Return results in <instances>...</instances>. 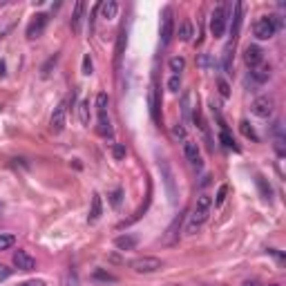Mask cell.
Segmentation results:
<instances>
[{"instance_id":"obj_40","label":"cell","mask_w":286,"mask_h":286,"mask_svg":"<svg viewBox=\"0 0 286 286\" xmlns=\"http://www.w3.org/2000/svg\"><path fill=\"white\" fill-rule=\"evenodd\" d=\"M18 286H47L43 279H27V282H21Z\"/></svg>"},{"instance_id":"obj_42","label":"cell","mask_w":286,"mask_h":286,"mask_svg":"<svg viewBox=\"0 0 286 286\" xmlns=\"http://www.w3.org/2000/svg\"><path fill=\"white\" fill-rule=\"evenodd\" d=\"M5 74V61H0V76Z\"/></svg>"},{"instance_id":"obj_22","label":"cell","mask_w":286,"mask_h":286,"mask_svg":"<svg viewBox=\"0 0 286 286\" xmlns=\"http://www.w3.org/2000/svg\"><path fill=\"white\" fill-rule=\"evenodd\" d=\"M108 105H110V97L105 92H101L97 97V112H99V117H105V114H108Z\"/></svg>"},{"instance_id":"obj_7","label":"cell","mask_w":286,"mask_h":286,"mask_svg":"<svg viewBox=\"0 0 286 286\" xmlns=\"http://www.w3.org/2000/svg\"><path fill=\"white\" fill-rule=\"evenodd\" d=\"M148 105H150V117H152V121H154V123H161V112H159V108H161V97H159L157 81H154L152 87H150Z\"/></svg>"},{"instance_id":"obj_4","label":"cell","mask_w":286,"mask_h":286,"mask_svg":"<svg viewBox=\"0 0 286 286\" xmlns=\"http://www.w3.org/2000/svg\"><path fill=\"white\" fill-rule=\"evenodd\" d=\"M130 268L134 273H141V275H150V273H157V270L163 268V262L159 257H152V255H143V257H137L130 262Z\"/></svg>"},{"instance_id":"obj_35","label":"cell","mask_w":286,"mask_h":286,"mask_svg":"<svg viewBox=\"0 0 286 286\" xmlns=\"http://www.w3.org/2000/svg\"><path fill=\"white\" fill-rule=\"evenodd\" d=\"M217 87H219V94H222L224 99H228V97H230V85L226 83L224 78H219V81H217Z\"/></svg>"},{"instance_id":"obj_12","label":"cell","mask_w":286,"mask_h":286,"mask_svg":"<svg viewBox=\"0 0 286 286\" xmlns=\"http://www.w3.org/2000/svg\"><path fill=\"white\" fill-rule=\"evenodd\" d=\"M183 157L188 159L195 168H202V154H199V145L195 141H185L183 143Z\"/></svg>"},{"instance_id":"obj_31","label":"cell","mask_w":286,"mask_h":286,"mask_svg":"<svg viewBox=\"0 0 286 286\" xmlns=\"http://www.w3.org/2000/svg\"><path fill=\"white\" fill-rule=\"evenodd\" d=\"M226 195H228V185H219V190H217V197H215V206H222L226 202Z\"/></svg>"},{"instance_id":"obj_1","label":"cell","mask_w":286,"mask_h":286,"mask_svg":"<svg viewBox=\"0 0 286 286\" xmlns=\"http://www.w3.org/2000/svg\"><path fill=\"white\" fill-rule=\"evenodd\" d=\"M210 208H213V197H210V195H199L193 215H190V222H188L190 235H195L206 224V219H208V215H210Z\"/></svg>"},{"instance_id":"obj_14","label":"cell","mask_w":286,"mask_h":286,"mask_svg":"<svg viewBox=\"0 0 286 286\" xmlns=\"http://www.w3.org/2000/svg\"><path fill=\"white\" fill-rule=\"evenodd\" d=\"M103 215V204H101V195H94L92 204H89V215H87V224H97Z\"/></svg>"},{"instance_id":"obj_21","label":"cell","mask_w":286,"mask_h":286,"mask_svg":"<svg viewBox=\"0 0 286 286\" xmlns=\"http://www.w3.org/2000/svg\"><path fill=\"white\" fill-rule=\"evenodd\" d=\"M250 74H253V78L257 83H266L270 78V65H259V67H255Z\"/></svg>"},{"instance_id":"obj_38","label":"cell","mask_w":286,"mask_h":286,"mask_svg":"<svg viewBox=\"0 0 286 286\" xmlns=\"http://www.w3.org/2000/svg\"><path fill=\"white\" fill-rule=\"evenodd\" d=\"M56 61H58V56H56V54H54V56L49 58V61L45 63V65H43V76H49V69H52L54 65H56Z\"/></svg>"},{"instance_id":"obj_37","label":"cell","mask_w":286,"mask_h":286,"mask_svg":"<svg viewBox=\"0 0 286 286\" xmlns=\"http://www.w3.org/2000/svg\"><path fill=\"white\" fill-rule=\"evenodd\" d=\"M172 137H174V139H181V141H183V139H185V128H183V123H177V125H174V128H172Z\"/></svg>"},{"instance_id":"obj_33","label":"cell","mask_w":286,"mask_h":286,"mask_svg":"<svg viewBox=\"0 0 286 286\" xmlns=\"http://www.w3.org/2000/svg\"><path fill=\"white\" fill-rule=\"evenodd\" d=\"M168 89L170 92H179V89H181V76H170Z\"/></svg>"},{"instance_id":"obj_2","label":"cell","mask_w":286,"mask_h":286,"mask_svg":"<svg viewBox=\"0 0 286 286\" xmlns=\"http://www.w3.org/2000/svg\"><path fill=\"white\" fill-rule=\"evenodd\" d=\"M226 25H228V7L226 5H217L210 14V34L215 38H222L226 32Z\"/></svg>"},{"instance_id":"obj_25","label":"cell","mask_w":286,"mask_h":286,"mask_svg":"<svg viewBox=\"0 0 286 286\" xmlns=\"http://www.w3.org/2000/svg\"><path fill=\"white\" fill-rule=\"evenodd\" d=\"M219 141H222L226 148H230V150H235V152H239V148L235 145V139L228 134V130H222V132H219Z\"/></svg>"},{"instance_id":"obj_23","label":"cell","mask_w":286,"mask_h":286,"mask_svg":"<svg viewBox=\"0 0 286 286\" xmlns=\"http://www.w3.org/2000/svg\"><path fill=\"white\" fill-rule=\"evenodd\" d=\"M239 130H242V134H244L246 139H250V141H255V143L259 141L257 132H255V130L250 128V123H248V121H242V123H239Z\"/></svg>"},{"instance_id":"obj_3","label":"cell","mask_w":286,"mask_h":286,"mask_svg":"<svg viewBox=\"0 0 286 286\" xmlns=\"http://www.w3.org/2000/svg\"><path fill=\"white\" fill-rule=\"evenodd\" d=\"M253 34L257 41H270L277 34V25H275V16H262L253 25Z\"/></svg>"},{"instance_id":"obj_13","label":"cell","mask_w":286,"mask_h":286,"mask_svg":"<svg viewBox=\"0 0 286 286\" xmlns=\"http://www.w3.org/2000/svg\"><path fill=\"white\" fill-rule=\"evenodd\" d=\"M99 14L105 21H114L119 14V5L114 0H103V3H99Z\"/></svg>"},{"instance_id":"obj_34","label":"cell","mask_w":286,"mask_h":286,"mask_svg":"<svg viewBox=\"0 0 286 286\" xmlns=\"http://www.w3.org/2000/svg\"><path fill=\"white\" fill-rule=\"evenodd\" d=\"M125 143H114V148H112V154H114V159H123L125 157Z\"/></svg>"},{"instance_id":"obj_27","label":"cell","mask_w":286,"mask_h":286,"mask_svg":"<svg viewBox=\"0 0 286 286\" xmlns=\"http://www.w3.org/2000/svg\"><path fill=\"white\" fill-rule=\"evenodd\" d=\"M78 117H81L83 125H89V101H81V105H78Z\"/></svg>"},{"instance_id":"obj_43","label":"cell","mask_w":286,"mask_h":286,"mask_svg":"<svg viewBox=\"0 0 286 286\" xmlns=\"http://www.w3.org/2000/svg\"><path fill=\"white\" fill-rule=\"evenodd\" d=\"M268 286H279V284H268Z\"/></svg>"},{"instance_id":"obj_26","label":"cell","mask_w":286,"mask_h":286,"mask_svg":"<svg viewBox=\"0 0 286 286\" xmlns=\"http://www.w3.org/2000/svg\"><path fill=\"white\" fill-rule=\"evenodd\" d=\"M14 244H16V237H14V235L0 233V250H9Z\"/></svg>"},{"instance_id":"obj_28","label":"cell","mask_w":286,"mask_h":286,"mask_svg":"<svg viewBox=\"0 0 286 286\" xmlns=\"http://www.w3.org/2000/svg\"><path fill=\"white\" fill-rule=\"evenodd\" d=\"M257 188H259V193H262V197L266 199V202H270V195H273V190H270V185H266L264 177H257Z\"/></svg>"},{"instance_id":"obj_41","label":"cell","mask_w":286,"mask_h":286,"mask_svg":"<svg viewBox=\"0 0 286 286\" xmlns=\"http://www.w3.org/2000/svg\"><path fill=\"white\" fill-rule=\"evenodd\" d=\"M242 286H259L257 282H255V279H248V282H244Z\"/></svg>"},{"instance_id":"obj_9","label":"cell","mask_w":286,"mask_h":286,"mask_svg":"<svg viewBox=\"0 0 286 286\" xmlns=\"http://www.w3.org/2000/svg\"><path fill=\"white\" fill-rule=\"evenodd\" d=\"M172 32H174V21H172V9L165 7L163 9V21H161V45H170L172 41Z\"/></svg>"},{"instance_id":"obj_15","label":"cell","mask_w":286,"mask_h":286,"mask_svg":"<svg viewBox=\"0 0 286 286\" xmlns=\"http://www.w3.org/2000/svg\"><path fill=\"white\" fill-rule=\"evenodd\" d=\"M244 12H246V5L244 3H237L235 5V14H233V38H237L239 29H242V21H244Z\"/></svg>"},{"instance_id":"obj_39","label":"cell","mask_w":286,"mask_h":286,"mask_svg":"<svg viewBox=\"0 0 286 286\" xmlns=\"http://www.w3.org/2000/svg\"><path fill=\"white\" fill-rule=\"evenodd\" d=\"M9 277H12V268L0 264V282H5V279H9Z\"/></svg>"},{"instance_id":"obj_36","label":"cell","mask_w":286,"mask_h":286,"mask_svg":"<svg viewBox=\"0 0 286 286\" xmlns=\"http://www.w3.org/2000/svg\"><path fill=\"white\" fill-rule=\"evenodd\" d=\"M121 195H123V190H121V188H117L112 195H110V202H112L114 208H119V206H121Z\"/></svg>"},{"instance_id":"obj_24","label":"cell","mask_w":286,"mask_h":286,"mask_svg":"<svg viewBox=\"0 0 286 286\" xmlns=\"http://www.w3.org/2000/svg\"><path fill=\"white\" fill-rule=\"evenodd\" d=\"M99 134H103V137H112V128H110L108 114H105V117H99Z\"/></svg>"},{"instance_id":"obj_29","label":"cell","mask_w":286,"mask_h":286,"mask_svg":"<svg viewBox=\"0 0 286 286\" xmlns=\"http://www.w3.org/2000/svg\"><path fill=\"white\" fill-rule=\"evenodd\" d=\"M179 38H181V41H190V38H193V25L183 23L181 27H179Z\"/></svg>"},{"instance_id":"obj_45","label":"cell","mask_w":286,"mask_h":286,"mask_svg":"<svg viewBox=\"0 0 286 286\" xmlns=\"http://www.w3.org/2000/svg\"><path fill=\"white\" fill-rule=\"evenodd\" d=\"M0 210H3V202H0Z\"/></svg>"},{"instance_id":"obj_19","label":"cell","mask_w":286,"mask_h":286,"mask_svg":"<svg viewBox=\"0 0 286 286\" xmlns=\"http://www.w3.org/2000/svg\"><path fill=\"white\" fill-rule=\"evenodd\" d=\"M125 45H128V32H125V27L119 32V38H117V49H114V58H117V65L121 63V56H123V49Z\"/></svg>"},{"instance_id":"obj_17","label":"cell","mask_w":286,"mask_h":286,"mask_svg":"<svg viewBox=\"0 0 286 286\" xmlns=\"http://www.w3.org/2000/svg\"><path fill=\"white\" fill-rule=\"evenodd\" d=\"M273 137H275V150H277L279 157H284V152H286V150H284V141H286V139H284L282 123H279V121L273 125Z\"/></svg>"},{"instance_id":"obj_6","label":"cell","mask_w":286,"mask_h":286,"mask_svg":"<svg viewBox=\"0 0 286 286\" xmlns=\"http://www.w3.org/2000/svg\"><path fill=\"white\" fill-rule=\"evenodd\" d=\"M273 110H275V101L270 97H257L250 105V112L259 119H268L273 114Z\"/></svg>"},{"instance_id":"obj_8","label":"cell","mask_w":286,"mask_h":286,"mask_svg":"<svg viewBox=\"0 0 286 286\" xmlns=\"http://www.w3.org/2000/svg\"><path fill=\"white\" fill-rule=\"evenodd\" d=\"M47 21H49L47 14H36V16H34V21L29 23V27H27V38H29V41L43 36L45 27H47Z\"/></svg>"},{"instance_id":"obj_10","label":"cell","mask_w":286,"mask_h":286,"mask_svg":"<svg viewBox=\"0 0 286 286\" xmlns=\"http://www.w3.org/2000/svg\"><path fill=\"white\" fill-rule=\"evenodd\" d=\"M244 63L248 65L250 69L259 67V65L264 63V52H262V47H257V45H248V47L244 49Z\"/></svg>"},{"instance_id":"obj_32","label":"cell","mask_w":286,"mask_h":286,"mask_svg":"<svg viewBox=\"0 0 286 286\" xmlns=\"http://www.w3.org/2000/svg\"><path fill=\"white\" fill-rule=\"evenodd\" d=\"M92 72H94L92 58H89V54H85V56H83V74H85V76H89Z\"/></svg>"},{"instance_id":"obj_11","label":"cell","mask_w":286,"mask_h":286,"mask_svg":"<svg viewBox=\"0 0 286 286\" xmlns=\"http://www.w3.org/2000/svg\"><path fill=\"white\" fill-rule=\"evenodd\" d=\"M14 266L18 270H34L36 268V259L27 253V250H14Z\"/></svg>"},{"instance_id":"obj_20","label":"cell","mask_w":286,"mask_h":286,"mask_svg":"<svg viewBox=\"0 0 286 286\" xmlns=\"http://www.w3.org/2000/svg\"><path fill=\"white\" fill-rule=\"evenodd\" d=\"M170 72H172V76H181V72L185 69V58L183 56H172L168 63Z\"/></svg>"},{"instance_id":"obj_5","label":"cell","mask_w":286,"mask_h":286,"mask_svg":"<svg viewBox=\"0 0 286 286\" xmlns=\"http://www.w3.org/2000/svg\"><path fill=\"white\" fill-rule=\"evenodd\" d=\"M65 121H67V103L61 101L54 108L52 112V119H49V130H52L54 134H61L65 130Z\"/></svg>"},{"instance_id":"obj_44","label":"cell","mask_w":286,"mask_h":286,"mask_svg":"<svg viewBox=\"0 0 286 286\" xmlns=\"http://www.w3.org/2000/svg\"><path fill=\"white\" fill-rule=\"evenodd\" d=\"M199 286H210V284H199Z\"/></svg>"},{"instance_id":"obj_18","label":"cell","mask_w":286,"mask_h":286,"mask_svg":"<svg viewBox=\"0 0 286 286\" xmlns=\"http://www.w3.org/2000/svg\"><path fill=\"white\" fill-rule=\"evenodd\" d=\"M83 12H85V3H83V0H78V3L74 5V14H72V29H74V32H78V29H81Z\"/></svg>"},{"instance_id":"obj_16","label":"cell","mask_w":286,"mask_h":286,"mask_svg":"<svg viewBox=\"0 0 286 286\" xmlns=\"http://www.w3.org/2000/svg\"><path fill=\"white\" fill-rule=\"evenodd\" d=\"M139 244V239L134 237V235H119L117 239H114V246H117L119 250H134Z\"/></svg>"},{"instance_id":"obj_30","label":"cell","mask_w":286,"mask_h":286,"mask_svg":"<svg viewBox=\"0 0 286 286\" xmlns=\"http://www.w3.org/2000/svg\"><path fill=\"white\" fill-rule=\"evenodd\" d=\"M94 279H99V282H117V277L105 273V270H94Z\"/></svg>"}]
</instances>
